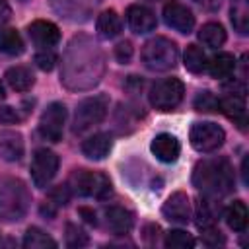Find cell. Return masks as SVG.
I'll list each match as a JSON object with an SVG mask.
<instances>
[{"instance_id":"16","label":"cell","mask_w":249,"mask_h":249,"mask_svg":"<svg viewBox=\"0 0 249 249\" xmlns=\"http://www.w3.org/2000/svg\"><path fill=\"white\" fill-rule=\"evenodd\" d=\"M25 144L18 130H0V158L4 161H19L23 158Z\"/></svg>"},{"instance_id":"28","label":"cell","mask_w":249,"mask_h":249,"mask_svg":"<svg viewBox=\"0 0 249 249\" xmlns=\"http://www.w3.org/2000/svg\"><path fill=\"white\" fill-rule=\"evenodd\" d=\"M231 23L237 33L247 35L249 31V6L247 0H233L231 4Z\"/></svg>"},{"instance_id":"43","label":"cell","mask_w":249,"mask_h":249,"mask_svg":"<svg viewBox=\"0 0 249 249\" xmlns=\"http://www.w3.org/2000/svg\"><path fill=\"white\" fill-rule=\"evenodd\" d=\"M148 2H156V0H148Z\"/></svg>"},{"instance_id":"15","label":"cell","mask_w":249,"mask_h":249,"mask_svg":"<svg viewBox=\"0 0 249 249\" xmlns=\"http://www.w3.org/2000/svg\"><path fill=\"white\" fill-rule=\"evenodd\" d=\"M27 33L37 47H54L60 41L58 27L49 19H35L27 25Z\"/></svg>"},{"instance_id":"35","label":"cell","mask_w":249,"mask_h":249,"mask_svg":"<svg viewBox=\"0 0 249 249\" xmlns=\"http://www.w3.org/2000/svg\"><path fill=\"white\" fill-rule=\"evenodd\" d=\"M134 54V49L130 45V41H121L117 47H115V58L121 62V64H128L130 58Z\"/></svg>"},{"instance_id":"42","label":"cell","mask_w":249,"mask_h":249,"mask_svg":"<svg viewBox=\"0 0 249 249\" xmlns=\"http://www.w3.org/2000/svg\"><path fill=\"white\" fill-rule=\"evenodd\" d=\"M19 2H27V0H19Z\"/></svg>"},{"instance_id":"7","label":"cell","mask_w":249,"mask_h":249,"mask_svg":"<svg viewBox=\"0 0 249 249\" xmlns=\"http://www.w3.org/2000/svg\"><path fill=\"white\" fill-rule=\"evenodd\" d=\"M74 191L82 196H93V198H105L111 193V181L103 173L80 169L74 173Z\"/></svg>"},{"instance_id":"36","label":"cell","mask_w":249,"mask_h":249,"mask_svg":"<svg viewBox=\"0 0 249 249\" xmlns=\"http://www.w3.org/2000/svg\"><path fill=\"white\" fill-rule=\"evenodd\" d=\"M19 123V115L14 107L6 105V107H0V124H16Z\"/></svg>"},{"instance_id":"22","label":"cell","mask_w":249,"mask_h":249,"mask_svg":"<svg viewBox=\"0 0 249 249\" xmlns=\"http://www.w3.org/2000/svg\"><path fill=\"white\" fill-rule=\"evenodd\" d=\"M6 82L16 91H27L33 86L35 78H33V72L27 66H12V68L6 70Z\"/></svg>"},{"instance_id":"24","label":"cell","mask_w":249,"mask_h":249,"mask_svg":"<svg viewBox=\"0 0 249 249\" xmlns=\"http://www.w3.org/2000/svg\"><path fill=\"white\" fill-rule=\"evenodd\" d=\"M183 64H185V68L189 72L202 74V72H206V66H208L206 53L198 45H189L185 49V54H183Z\"/></svg>"},{"instance_id":"26","label":"cell","mask_w":249,"mask_h":249,"mask_svg":"<svg viewBox=\"0 0 249 249\" xmlns=\"http://www.w3.org/2000/svg\"><path fill=\"white\" fill-rule=\"evenodd\" d=\"M198 39H200L206 47H210V49H218V47H222V45L226 43V31H224V27H222L220 23H216V21H208V23H204V25L200 27V31H198Z\"/></svg>"},{"instance_id":"8","label":"cell","mask_w":249,"mask_h":249,"mask_svg":"<svg viewBox=\"0 0 249 249\" xmlns=\"http://www.w3.org/2000/svg\"><path fill=\"white\" fill-rule=\"evenodd\" d=\"M58 171V156L47 148H41L33 154L31 160V179L35 187L45 189Z\"/></svg>"},{"instance_id":"32","label":"cell","mask_w":249,"mask_h":249,"mask_svg":"<svg viewBox=\"0 0 249 249\" xmlns=\"http://www.w3.org/2000/svg\"><path fill=\"white\" fill-rule=\"evenodd\" d=\"M70 198H72V191H70L68 185H56V187L49 193V202L54 204L56 208H58V206H66V204L70 202Z\"/></svg>"},{"instance_id":"11","label":"cell","mask_w":249,"mask_h":249,"mask_svg":"<svg viewBox=\"0 0 249 249\" xmlns=\"http://www.w3.org/2000/svg\"><path fill=\"white\" fill-rule=\"evenodd\" d=\"M161 214L175 224H187L191 220V200L187 193L177 191L167 196V200L161 206Z\"/></svg>"},{"instance_id":"20","label":"cell","mask_w":249,"mask_h":249,"mask_svg":"<svg viewBox=\"0 0 249 249\" xmlns=\"http://www.w3.org/2000/svg\"><path fill=\"white\" fill-rule=\"evenodd\" d=\"M206 70L212 78H230L235 70V56L231 53H218L208 60Z\"/></svg>"},{"instance_id":"41","label":"cell","mask_w":249,"mask_h":249,"mask_svg":"<svg viewBox=\"0 0 249 249\" xmlns=\"http://www.w3.org/2000/svg\"><path fill=\"white\" fill-rule=\"evenodd\" d=\"M193 2H202V0H193Z\"/></svg>"},{"instance_id":"14","label":"cell","mask_w":249,"mask_h":249,"mask_svg":"<svg viewBox=\"0 0 249 249\" xmlns=\"http://www.w3.org/2000/svg\"><path fill=\"white\" fill-rule=\"evenodd\" d=\"M126 21H128V27L134 33H138V35L150 33L158 25V19H156L154 12L150 8H146V6H140V4L128 6V10H126Z\"/></svg>"},{"instance_id":"5","label":"cell","mask_w":249,"mask_h":249,"mask_svg":"<svg viewBox=\"0 0 249 249\" xmlns=\"http://www.w3.org/2000/svg\"><path fill=\"white\" fill-rule=\"evenodd\" d=\"M107 107H109L107 95H91L82 99L74 115V126H72L74 132H84L93 124H99L107 115Z\"/></svg>"},{"instance_id":"31","label":"cell","mask_w":249,"mask_h":249,"mask_svg":"<svg viewBox=\"0 0 249 249\" xmlns=\"http://www.w3.org/2000/svg\"><path fill=\"white\" fill-rule=\"evenodd\" d=\"M195 109L196 111H202V113H212V111H218V97L212 93V91H200L196 97H195Z\"/></svg>"},{"instance_id":"23","label":"cell","mask_w":249,"mask_h":249,"mask_svg":"<svg viewBox=\"0 0 249 249\" xmlns=\"http://www.w3.org/2000/svg\"><path fill=\"white\" fill-rule=\"evenodd\" d=\"M212 202H214V200H212V198H206V196H204V200L200 198V200L196 202L195 224H196L198 230H206V228L216 226V220H218V212H220V210H216V206H214Z\"/></svg>"},{"instance_id":"18","label":"cell","mask_w":249,"mask_h":249,"mask_svg":"<svg viewBox=\"0 0 249 249\" xmlns=\"http://www.w3.org/2000/svg\"><path fill=\"white\" fill-rule=\"evenodd\" d=\"M105 218H107V226L113 233L117 235H124L132 230L134 226V216L130 210L123 208V206H109L105 208Z\"/></svg>"},{"instance_id":"34","label":"cell","mask_w":249,"mask_h":249,"mask_svg":"<svg viewBox=\"0 0 249 249\" xmlns=\"http://www.w3.org/2000/svg\"><path fill=\"white\" fill-rule=\"evenodd\" d=\"M35 64L43 70V72H49V70H53L54 68V64H56V54L53 53V51H41V53H37L35 54Z\"/></svg>"},{"instance_id":"13","label":"cell","mask_w":249,"mask_h":249,"mask_svg":"<svg viewBox=\"0 0 249 249\" xmlns=\"http://www.w3.org/2000/svg\"><path fill=\"white\" fill-rule=\"evenodd\" d=\"M150 150L156 156V160H160L163 163H173V161H177V158L181 154V144L173 134L161 132V134L154 136Z\"/></svg>"},{"instance_id":"3","label":"cell","mask_w":249,"mask_h":249,"mask_svg":"<svg viewBox=\"0 0 249 249\" xmlns=\"http://www.w3.org/2000/svg\"><path fill=\"white\" fill-rule=\"evenodd\" d=\"M27 189L19 179L0 181V216L6 220H19L27 208Z\"/></svg>"},{"instance_id":"9","label":"cell","mask_w":249,"mask_h":249,"mask_svg":"<svg viewBox=\"0 0 249 249\" xmlns=\"http://www.w3.org/2000/svg\"><path fill=\"white\" fill-rule=\"evenodd\" d=\"M64 121H66V107L64 103H51L41 119H39V132L45 140H51V142H58L62 138V130H64Z\"/></svg>"},{"instance_id":"10","label":"cell","mask_w":249,"mask_h":249,"mask_svg":"<svg viewBox=\"0 0 249 249\" xmlns=\"http://www.w3.org/2000/svg\"><path fill=\"white\" fill-rule=\"evenodd\" d=\"M163 19L171 29H175V31H179L183 35H189L193 31V27H195L193 12L185 4L175 2V0H171V2H167L163 6Z\"/></svg>"},{"instance_id":"27","label":"cell","mask_w":249,"mask_h":249,"mask_svg":"<svg viewBox=\"0 0 249 249\" xmlns=\"http://www.w3.org/2000/svg\"><path fill=\"white\" fill-rule=\"evenodd\" d=\"M23 247L25 249H47V247L49 249H54L56 247V241L49 233H45L43 230L31 226V228H27V231L23 235Z\"/></svg>"},{"instance_id":"39","label":"cell","mask_w":249,"mask_h":249,"mask_svg":"<svg viewBox=\"0 0 249 249\" xmlns=\"http://www.w3.org/2000/svg\"><path fill=\"white\" fill-rule=\"evenodd\" d=\"M241 173H243V183L249 185V177H247V158H243V161H241Z\"/></svg>"},{"instance_id":"1","label":"cell","mask_w":249,"mask_h":249,"mask_svg":"<svg viewBox=\"0 0 249 249\" xmlns=\"http://www.w3.org/2000/svg\"><path fill=\"white\" fill-rule=\"evenodd\" d=\"M193 185L206 198L218 200L226 196L235 185V175L230 160L228 158L200 160L193 169Z\"/></svg>"},{"instance_id":"33","label":"cell","mask_w":249,"mask_h":249,"mask_svg":"<svg viewBox=\"0 0 249 249\" xmlns=\"http://www.w3.org/2000/svg\"><path fill=\"white\" fill-rule=\"evenodd\" d=\"M202 243H204L206 247H218V245H224V243H226V237L222 235L220 230H216V228L212 226V228L202 230Z\"/></svg>"},{"instance_id":"37","label":"cell","mask_w":249,"mask_h":249,"mask_svg":"<svg viewBox=\"0 0 249 249\" xmlns=\"http://www.w3.org/2000/svg\"><path fill=\"white\" fill-rule=\"evenodd\" d=\"M78 214L82 216V220H84L86 224H89V226H97V218H95V212H93V208H88V206H80V208H78Z\"/></svg>"},{"instance_id":"21","label":"cell","mask_w":249,"mask_h":249,"mask_svg":"<svg viewBox=\"0 0 249 249\" xmlns=\"http://www.w3.org/2000/svg\"><path fill=\"white\" fill-rule=\"evenodd\" d=\"M95 27L99 31L101 37L105 39H113L121 33L123 29V21H121V16L115 12V10H105L99 14L97 21H95Z\"/></svg>"},{"instance_id":"4","label":"cell","mask_w":249,"mask_h":249,"mask_svg":"<svg viewBox=\"0 0 249 249\" xmlns=\"http://www.w3.org/2000/svg\"><path fill=\"white\" fill-rule=\"evenodd\" d=\"M183 95H185V86L179 78H163L150 88L148 99L154 109L171 111L183 101Z\"/></svg>"},{"instance_id":"2","label":"cell","mask_w":249,"mask_h":249,"mask_svg":"<svg viewBox=\"0 0 249 249\" xmlns=\"http://www.w3.org/2000/svg\"><path fill=\"white\" fill-rule=\"evenodd\" d=\"M179 49L167 37H154L142 47V62L152 72H165L177 64Z\"/></svg>"},{"instance_id":"19","label":"cell","mask_w":249,"mask_h":249,"mask_svg":"<svg viewBox=\"0 0 249 249\" xmlns=\"http://www.w3.org/2000/svg\"><path fill=\"white\" fill-rule=\"evenodd\" d=\"M224 218H226V224H228L230 230H233V231H245L247 222H249V212H247L245 202L243 200H233L226 208Z\"/></svg>"},{"instance_id":"38","label":"cell","mask_w":249,"mask_h":249,"mask_svg":"<svg viewBox=\"0 0 249 249\" xmlns=\"http://www.w3.org/2000/svg\"><path fill=\"white\" fill-rule=\"evenodd\" d=\"M10 18H12V8H10V4H8L6 0H0V27H2Z\"/></svg>"},{"instance_id":"17","label":"cell","mask_w":249,"mask_h":249,"mask_svg":"<svg viewBox=\"0 0 249 249\" xmlns=\"http://www.w3.org/2000/svg\"><path fill=\"white\" fill-rule=\"evenodd\" d=\"M111 148H113V140L105 132H97V134H93L82 142V154L93 161H99L105 156H109Z\"/></svg>"},{"instance_id":"25","label":"cell","mask_w":249,"mask_h":249,"mask_svg":"<svg viewBox=\"0 0 249 249\" xmlns=\"http://www.w3.org/2000/svg\"><path fill=\"white\" fill-rule=\"evenodd\" d=\"M23 49H25L23 39L14 27L0 29V53H4L8 56H18L23 53Z\"/></svg>"},{"instance_id":"6","label":"cell","mask_w":249,"mask_h":249,"mask_svg":"<svg viewBox=\"0 0 249 249\" xmlns=\"http://www.w3.org/2000/svg\"><path fill=\"white\" fill-rule=\"evenodd\" d=\"M189 138H191V146L200 152V154H208V152H214L218 150L224 140H226V132L220 124L216 123H195L191 126V132H189Z\"/></svg>"},{"instance_id":"12","label":"cell","mask_w":249,"mask_h":249,"mask_svg":"<svg viewBox=\"0 0 249 249\" xmlns=\"http://www.w3.org/2000/svg\"><path fill=\"white\" fill-rule=\"evenodd\" d=\"M218 111H222L241 130L247 128V105H245V97L243 95L231 93V95H226V97L218 99Z\"/></svg>"},{"instance_id":"29","label":"cell","mask_w":249,"mask_h":249,"mask_svg":"<svg viewBox=\"0 0 249 249\" xmlns=\"http://www.w3.org/2000/svg\"><path fill=\"white\" fill-rule=\"evenodd\" d=\"M64 241H66V245L70 249H80V247H86L89 243V235L78 224L68 222L66 224V231H64Z\"/></svg>"},{"instance_id":"30","label":"cell","mask_w":249,"mask_h":249,"mask_svg":"<svg viewBox=\"0 0 249 249\" xmlns=\"http://www.w3.org/2000/svg\"><path fill=\"white\" fill-rule=\"evenodd\" d=\"M165 247L167 249H193L195 247V237L183 230H171L165 235Z\"/></svg>"},{"instance_id":"40","label":"cell","mask_w":249,"mask_h":249,"mask_svg":"<svg viewBox=\"0 0 249 249\" xmlns=\"http://www.w3.org/2000/svg\"><path fill=\"white\" fill-rule=\"evenodd\" d=\"M4 97H6V91H4V86H2V84H0V101H2V99H4Z\"/></svg>"}]
</instances>
